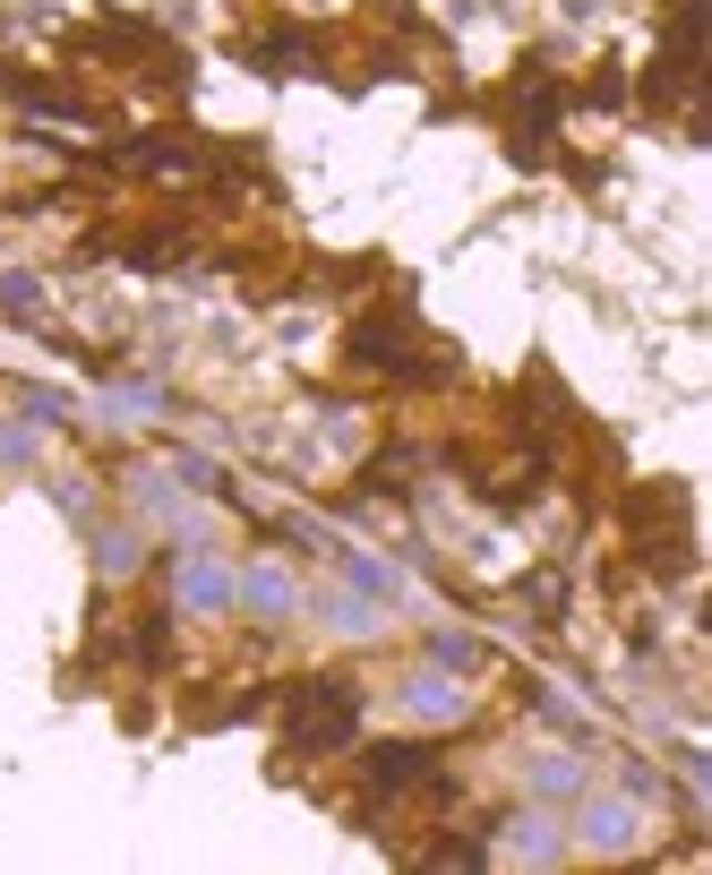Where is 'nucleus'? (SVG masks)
Returning a JSON list of instances; mask_svg holds the SVG:
<instances>
[{"mask_svg":"<svg viewBox=\"0 0 712 875\" xmlns=\"http://www.w3.org/2000/svg\"><path fill=\"white\" fill-rule=\"evenodd\" d=\"M353 721H360V695H353L344 679H309V686L284 704V730H292V746H301V755L344 746V739H353Z\"/></svg>","mask_w":712,"mask_h":875,"instance_id":"f257e3e1","label":"nucleus"},{"mask_svg":"<svg viewBox=\"0 0 712 875\" xmlns=\"http://www.w3.org/2000/svg\"><path fill=\"white\" fill-rule=\"evenodd\" d=\"M404 344H413V326L395 318V309H378V318H360V326H353V360H369V369H421Z\"/></svg>","mask_w":712,"mask_h":875,"instance_id":"f03ea898","label":"nucleus"},{"mask_svg":"<svg viewBox=\"0 0 712 875\" xmlns=\"http://www.w3.org/2000/svg\"><path fill=\"white\" fill-rule=\"evenodd\" d=\"M421 773H429L421 746H378V755H369V790H413Z\"/></svg>","mask_w":712,"mask_h":875,"instance_id":"7ed1b4c3","label":"nucleus"},{"mask_svg":"<svg viewBox=\"0 0 712 875\" xmlns=\"http://www.w3.org/2000/svg\"><path fill=\"white\" fill-rule=\"evenodd\" d=\"M232 583H224V567H206V558H197L190 576H181V601H197V610H206V601H224Z\"/></svg>","mask_w":712,"mask_h":875,"instance_id":"20e7f679","label":"nucleus"},{"mask_svg":"<svg viewBox=\"0 0 712 875\" xmlns=\"http://www.w3.org/2000/svg\"><path fill=\"white\" fill-rule=\"evenodd\" d=\"M532 610H541V627H558V610H567V583L558 576H532V592H523Z\"/></svg>","mask_w":712,"mask_h":875,"instance_id":"39448f33","label":"nucleus"},{"mask_svg":"<svg viewBox=\"0 0 712 875\" xmlns=\"http://www.w3.org/2000/svg\"><path fill=\"white\" fill-rule=\"evenodd\" d=\"M455 704H464V695H455L447 679H421V686H413V713H455Z\"/></svg>","mask_w":712,"mask_h":875,"instance_id":"423d86ee","label":"nucleus"},{"mask_svg":"<svg viewBox=\"0 0 712 875\" xmlns=\"http://www.w3.org/2000/svg\"><path fill=\"white\" fill-rule=\"evenodd\" d=\"M583 833H592V842H601V849H618V842H627V807H601V815H592V824H583Z\"/></svg>","mask_w":712,"mask_h":875,"instance_id":"0eeeda50","label":"nucleus"},{"mask_svg":"<svg viewBox=\"0 0 712 875\" xmlns=\"http://www.w3.org/2000/svg\"><path fill=\"white\" fill-rule=\"evenodd\" d=\"M250 601H258V610H284V601H292V583L266 567V576H250Z\"/></svg>","mask_w":712,"mask_h":875,"instance_id":"6e6552de","label":"nucleus"},{"mask_svg":"<svg viewBox=\"0 0 712 875\" xmlns=\"http://www.w3.org/2000/svg\"><path fill=\"white\" fill-rule=\"evenodd\" d=\"M516 842H523V858H550V849H558V842H550V824H541V815H523V833H516Z\"/></svg>","mask_w":712,"mask_h":875,"instance_id":"1a4fd4ad","label":"nucleus"}]
</instances>
